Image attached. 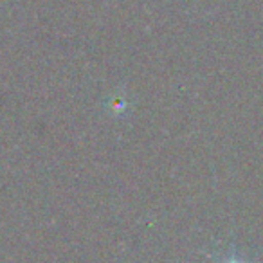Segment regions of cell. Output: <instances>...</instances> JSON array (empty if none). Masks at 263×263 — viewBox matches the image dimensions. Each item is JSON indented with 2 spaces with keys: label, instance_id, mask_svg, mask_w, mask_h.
I'll return each instance as SVG.
<instances>
[{
  "label": "cell",
  "instance_id": "6da1fadb",
  "mask_svg": "<svg viewBox=\"0 0 263 263\" xmlns=\"http://www.w3.org/2000/svg\"><path fill=\"white\" fill-rule=\"evenodd\" d=\"M223 263H245V261H241V259H238V258H231V259H227V261H223Z\"/></svg>",
  "mask_w": 263,
  "mask_h": 263
}]
</instances>
